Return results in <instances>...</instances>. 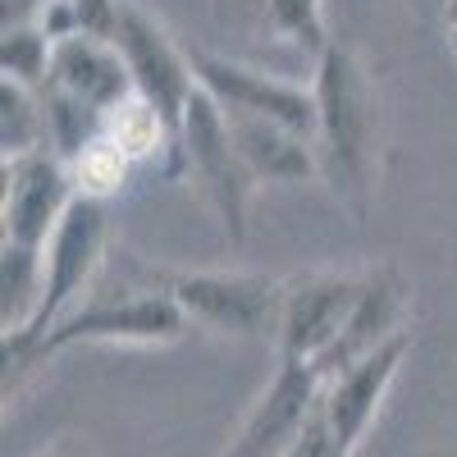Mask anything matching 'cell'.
<instances>
[{
  "instance_id": "6da1fadb",
  "label": "cell",
  "mask_w": 457,
  "mask_h": 457,
  "mask_svg": "<svg viewBox=\"0 0 457 457\" xmlns=\"http://www.w3.org/2000/svg\"><path fill=\"white\" fill-rule=\"evenodd\" d=\"M316 92V161L320 183L353 220H366L375 183H379V151H385V101L370 69L353 46L334 42L312 64Z\"/></svg>"
},
{
  "instance_id": "7a4b0ae2",
  "label": "cell",
  "mask_w": 457,
  "mask_h": 457,
  "mask_svg": "<svg viewBox=\"0 0 457 457\" xmlns=\"http://www.w3.org/2000/svg\"><path fill=\"white\" fill-rule=\"evenodd\" d=\"M170 174H187L197 187L206 206L215 211L220 228L228 247H243L247 243V228H252V197H256V179L243 165L234 137H228V120L224 110L197 87L193 105L183 114V129H179V151H174V170Z\"/></svg>"
},
{
  "instance_id": "3957f363",
  "label": "cell",
  "mask_w": 457,
  "mask_h": 457,
  "mask_svg": "<svg viewBox=\"0 0 457 457\" xmlns=\"http://www.w3.org/2000/svg\"><path fill=\"white\" fill-rule=\"evenodd\" d=\"M105 243H110L105 202L79 197L69 206V215L60 220V228L51 234V243H46V297H42V312H37V320H32V329L23 338L5 343V361L28 357L69 312L83 307V293H92L101 265H105Z\"/></svg>"
},
{
  "instance_id": "277c9868",
  "label": "cell",
  "mask_w": 457,
  "mask_h": 457,
  "mask_svg": "<svg viewBox=\"0 0 457 457\" xmlns=\"http://www.w3.org/2000/svg\"><path fill=\"white\" fill-rule=\"evenodd\" d=\"M187 334V316L165 288H142V293H114V297H87L79 312H69L28 357L5 361L10 370H23L42 357H55L79 343H133V348H161L179 343Z\"/></svg>"
},
{
  "instance_id": "5b68a950",
  "label": "cell",
  "mask_w": 457,
  "mask_h": 457,
  "mask_svg": "<svg viewBox=\"0 0 457 457\" xmlns=\"http://www.w3.org/2000/svg\"><path fill=\"white\" fill-rule=\"evenodd\" d=\"M165 293L179 302L187 325L211 329L220 338L275 343L284 312V279L261 270H193L174 275Z\"/></svg>"
},
{
  "instance_id": "8992f818",
  "label": "cell",
  "mask_w": 457,
  "mask_h": 457,
  "mask_svg": "<svg viewBox=\"0 0 457 457\" xmlns=\"http://www.w3.org/2000/svg\"><path fill=\"white\" fill-rule=\"evenodd\" d=\"M114 46H120L124 64H129V79H133V92L161 114L170 124V133L179 137L183 129V114L197 96V73H193V55H187L170 28L146 14L142 5L124 0L120 10V28H114ZM174 170V165H170Z\"/></svg>"
},
{
  "instance_id": "52a82bcc",
  "label": "cell",
  "mask_w": 457,
  "mask_h": 457,
  "mask_svg": "<svg viewBox=\"0 0 457 457\" xmlns=\"http://www.w3.org/2000/svg\"><path fill=\"white\" fill-rule=\"evenodd\" d=\"M361 297V275L348 270H307L284 279V312H279V338L275 357L320 366V357L338 343L353 307Z\"/></svg>"
},
{
  "instance_id": "ba28073f",
  "label": "cell",
  "mask_w": 457,
  "mask_h": 457,
  "mask_svg": "<svg viewBox=\"0 0 457 457\" xmlns=\"http://www.w3.org/2000/svg\"><path fill=\"white\" fill-rule=\"evenodd\" d=\"M187 55H193L197 87L224 114L270 120V124H284V129L316 142V92H312V83H288V79H275V73H265V69L224 60V55H211V51H187Z\"/></svg>"
},
{
  "instance_id": "9c48e42d",
  "label": "cell",
  "mask_w": 457,
  "mask_h": 457,
  "mask_svg": "<svg viewBox=\"0 0 457 457\" xmlns=\"http://www.w3.org/2000/svg\"><path fill=\"white\" fill-rule=\"evenodd\" d=\"M5 179V197H0V220H5V243L23 247H46L69 206L79 202L69 165L55 151H37V156H19L0 165Z\"/></svg>"
},
{
  "instance_id": "30bf717a",
  "label": "cell",
  "mask_w": 457,
  "mask_h": 457,
  "mask_svg": "<svg viewBox=\"0 0 457 457\" xmlns=\"http://www.w3.org/2000/svg\"><path fill=\"white\" fill-rule=\"evenodd\" d=\"M320 398V375L302 361H279L275 357V375L261 389V398L247 407V416L238 421L234 439L224 444L220 457H284L288 444L302 435L307 416Z\"/></svg>"
},
{
  "instance_id": "8fae6325",
  "label": "cell",
  "mask_w": 457,
  "mask_h": 457,
  "mask_svg": "<svg viewBox=\"0 0 457 457\" xmlns=\"http://www.w3.org/2000/svg\"><path fill=\"white\" fill-rule=\"evenodd\" d=\"M407 312H411V284L398 265H370V270H361V297H357L348 325H343L338 343L320 357L316 375L329 379L338 370L357 366L361 357L379 353L398 334H407Z\"/></svg>"
},
{
  "instance_id": "7c38bea8",
  "label": "cell",
  "mask_w": 457,
  "mask_h": 457,
  "mask_svg": "<svg viewBox=\"0 0 457 457\" xmlns=\"http://www.w3.org/2000/svg\"><path fill=\"white\" fill-rule=\"evenodd\" d=\"M407 353H411V329L398 334L394 343H385L379 353L361 357L357 366L320 379V407H325V416H329V426L338 430V439L348 444L353 453H357L361 439L370 435V426H375L379 407H385V398H389V389H394V379H398Z\"/></svg>"
},
{
  "instance_id": "4fadbf2b",
  "label": "cell",
  "mask_w": 457,
  "mask_h": 457,
  "mask_svg": "<svg viewBox=\"0 0 457 457\" xmlns=\"http://www.w3.org/2000/svg\"><path fill=\"white\" fill-rule=\"evenodd\" d=\"M46 87H60L69 92L73 101L92 105L96 114H110L120 101L137 96L133 92V79H129V64L120 55L114 42H101V37H64L55 42V60H51V83Z\"/></svg>"
},
{
  "instance_id": "5bb4252c",
  "label": "cell",
  "mask_w": 457,
  "mask_h": 457,
  "mask_svg": "<svg viewBox=\"0 0 457 457\" xmlns=\"http://www.w3.org/2000/svg\"><path fill=\"white\" fill-rule=\"evenodd\" d=\"M228 120V137H234L243 165L252 170L256 183H307L320 179V161H316V142L302 137L284 124L270 120H252V114H224Z\"/></svg>"
},
{
  "instance_id": "9a60e30c",
  "label": "cell",
  "mask_w": 457,
  "mask_h": 457,
  "mask_svg": "<svg viewBox=\"0 0 457 457\" xmlns=\"http://www.w3.org/2000/svg\"><path fill=\"white\" fill-rule=\"evenodd\" d=\"M228 10L265 42H284L302 55H312V64L334 46L320 0H228Z\"/></svg>"
},
{
  "instance_id": "2e32d148",
  "label": "cell",
  "mask_w": 457,
  "mask_h": 457,
  "mask_svg": "<svg viewBox=\"0 0 457 457\" xmlns=\"http://www.w3.org/2000/svg\"><path fill=\"white\" fill-rule=\"evenodd\" d=\"M42 297H46V247L0 243V329H5V343L32 329Z\"/></svg>"
},
{
  "instance_id": "e0dca14e",
  "label": "cell",
  "mask_w": 457,
  "mask_h": 457,
  "mask_svg": "<svg viewBox=\"0 0 457 457\" xmlns=\"http://www.w3.org/2000/svg\"><path fill=\"white\" fill-rule=\"evenodd\" d=\"M101 137H110L133 165L137 161H151V156H165L174 165V151H179V137L170 133V124L142 96H129V101L114 105L105 120H101Z\"/></svg>"
},
{
  "instance_id": "ac0fdd59",
  "label": "cell",
  "mask_w": 457,
  "mask_h": 457,
  "mask_svg": "<svg viewBox=\"0 0 457 457\" xmlns=\"http://www.w3.org/2000/svg\"><path fill=\"white\" fill-rule=\"evenodd\" d=\"M0 151H5V161L51 151L42 92L19 87V83H5V79H0Z\"/></svg>"
},
{
  "instance_id": "d6986e66",
  "label": "cell",
  "mask_w": 457,
  "mask_h": 457,
  "mask_svg": "<svg viewBox=\"0 0 457 457\" xmlns=\"http://www.w3.org/2000/svg\"><path fill=\"white\" fill-rule=\"evenodd\" d=\"M51 60H55V42L46 37L42 23H23V28L0 32V73H5V83L42 92L51 83Z\"/></svg>"
},
{
  "instance_id": "ffe728a7",
  "label": "cell",
  "mask_w": 457,
  "mask_h": 457,
  "mask_svg": "<svg viewBox=\"0 0 457 457\" xmlns=\"http://www.w3.org/2000/svg\"><path fill=\"white\" fill-rule=\"evenodd\" d=\"M42 105H46V133H51V151L69 165L73 156H79L83 146H92L101 137V120L105 114H96L92 105L73 101L69 92L60 87H42Z\"/></svg>"
},
{
  "instance_id": "44dd1931",
  "label": "cell",
  "mask_w": 457,
  "mask_h": 457,
  "mask_svg": "<svg viewBox=\"0 0 457 457\" xmlns=\"http://www.w3.org/2000/svg\"><path fill=\"white\" fill-rule=\"evenodd\" d=\"M129 170H133V161L110 137H96L92 146H83L79 156L69 161V174H73L79 197H92V202H110L124 187Z\"/></svg>"
},
{
  "instance_id": "7402d4cb",
  "label": "cell",
  "mask_w": 457,
  "mask_h": 457,
  "mask_svg": "<svg viewBox=\"0 0 457 457\" xmlns=\"http://www.w3.org/2000/svg\"><path fill=\"white\" fill-rule=\"evenodd\" d=\"M284 457H353V448L343 444L338 430L329 426V416H325L320 398H316V407H312V416H307V426H302V435L288 444Z\"/></svg>"
},
{
  "instance_id": "603a6c76",
  "label": "cell",
  "mask_w": 457,
  "mask_h": 457,
  "mask_svg": "<svg viewBox=\"0 0 457 457\" xmlns=\"http://www.w3.org/2000/svg\"><path fill=\"white\" fill-rule=\"evenodd\" d=\"M55 5V0H5V28H23V23H37L42 10Z\"/></svg>"
},
{
  "instance_id": "cb8c5ba5",
  "label": "cell",
  "mask_w": 457,
  "mask_h": 457,
  "mask_svg": "<svg viewBox=\"0 0 457 457\" xmlns=\"http://www.w3.org/2000/svg\"><path fill=\"white\" fill-rule=\"evenodd\" d=\"M448 46H453V55H457V0L448 5Z\"/></svg>"
},
{
  "instance_id": "d4e9b609",
  "label": "cell",
  "mask_w": 457,
  "mask_h": 457,
  "mask_svg": "<svg viewBox=\"0 0 457 457\" xmlns=\"http://www.w3.org/2000/svg\"><path fill=\"white\" fill-rule=\"evenodd\" d=\"M42 457H73V448H69V444H55V448H51V453H42Z\"/></svg>"
}]
</instances>
